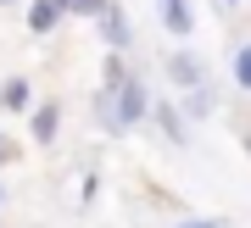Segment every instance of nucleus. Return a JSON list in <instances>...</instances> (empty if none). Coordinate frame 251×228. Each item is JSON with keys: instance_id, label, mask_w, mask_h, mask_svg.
Segmentation results:
<instances>
[{"instance_id": "ddd939ff", "label": "nucleus", "mask_w": 251, "mask_h": 228, "mask_svg": "<svg viewBox=\"0 0 251 228\" xmlns=\"http://www.w3.org/2000/svg\"><path fill=\"white\" fill-rule=\"evenodd\" d=\"M0 6H11V0H0Z\"/></svg>"}, {"instance_id": "423d86ee", "label": "nucleus", "mask_w": 251, "mask_h": 228, "mask_svg": "<svg viewBox=\"0 0 251 228\" xmlns=\"http://www.w3.org/2000/svg\"><path fill=\"white\" fill-rule=\"evenodd\" d=\"M56 11H67V17H100L106 0H56Z\"/></svg>"}, {"instance_id": "1a4fd4ad", "label": "nucleus", "mask_w": 251, "mask_h": 228, "mask_svg": "<svg viewBox=\"0 0 251 228\" xmlns=\"http://www.w3.org/2000/svg\"><path fill=\"white\" fill-rule=\"evenodd\" d=\"M156 123L173 134V139H184V123H179V112H173V106H156Z\"/></svg>"}, {"instance_id": "6e6552de", "label": "nucleus", "mask_w": 251, "mask_h": 228, "mask_svg": "<svg viewBox=\"0 0 251 228\" xmlns=\"http://www.w3.org/2000/svg\"><path fill=\"white\" fill-rule=\"evenodd\" d=\"M0 106H6V112H23V106H28V84H23V78H11L6 89H0Z\"/></svg>"}, {"instance_id": "f03ea898", "label": "nucleus", "mask_w": 251, "mask_h": 228, "mask_svg": "<svg viewBox=\"0 0 251 228\" xmlns=\"http://www.w3.org/2000/svg\"><path fill=\"white\" fill-rule=\"evenodd\" d=\"M100 34H106V45H112V50H123V45H128V23H123V11H100Z\"/></svg>"}, {"instance_id": "7ed1b4c3", "label": "nucleus", "mask_w": 251, "mask_h": 228, "mask_svg": "<svg viewBox=\"0 0 251 228\" xmlns=\"http://www.w3.org/2000/svg\"><path fill=\"white\" fill-rule=\"evenodd\" d=\"M56 17H62V11H56V0H34V11H28V28H34V34H50Z\"/></svg>"}, {"instance_id": "f8f14e48", "label": "nucleus", "mask_w": 251, "mask_h": 228, "mask_svg": "<svg viewBox=\"0 0 251 228\" xmlns=\"http://www.w3.org/2000/svg\"><path fill=\"white\" fill-rule=\"evenodd\" d=\"M0 161H6V134H0Z\"/></svg>"}, {"instance_id": "0eeeda50", "label": "nucleus", "mask_w": 251, "mask_h": 228, "mask_svg": "<svg viewBox=\"0 0 251 228\" xmlns=\"http://www.w3.org/2000/svg\"><path fill=\"white\" fill-rule=\"evenodd\" d=\"M56 117H62L56 106H39L34 112V139H56Z\"/></svg>"}, {"instance_id": "39448f33", "label": "nucleus", "mask_w": 251, "mask_h": 228, "mask_svg": "<svg viewBox=\"0 0 251 228\" xmlns=\"http://www.w3.org/2000/svg\"><path fill=\"white\" fill-rule=\"evenodd\" d=\"M173 78H179L184 89H201V62L196 56H173Z\"/></svg>"}, {"instance_id": "f257e3e1", "label": "nucleus", "mask_w": 251, "mask_h": 228, "mask_svg": "<svg viewBox=\"0 0 251 228\" xmlns=\"http://www.w3.org/2000/svg\"><path fill=\"white\" fill-rule=\"evenodd\" d=\"M106 95H112V128H128V123H140V117H145V84L123 78L117 89H106Z\"/></svg>"}, {"instance_id": "20e7f679", "label": "nucleus", "mask_w": 251, "mask_h": 228, "mask_svg": "<svg viewBox=\"0 0 251 228\" xmlns=\"http://www.w3.org/2000/svg\"><path fill=\"white\" fill-rule=\"evenodd\" d=\"M162 23H168L173 34H190V6L184 0H162Z\"/></svg>"}, {"instance_id": "4468645a", "label": "nucleus", "mask_w": 251, "mask_h": 228, "mask_svg": "<svg viewBox=\"0 0 251 228\" xmlns=\"http://www.w3.org/2000/svg\"><path fill=\"white\" fill-rule=\"evenodd\" d=\"M0 201H6V195H0Z\"/></svg>"}, {"instance_id": "9d476101", "label": "nucleus", "mask_w": 251, "mask_h": 228, "mask_svg": "<svg viewBox=\"0 0 251 228\" xmlns=\"http://www.w3.org/2000/svg\"><path fill=\"white\" fill-rule=\"evenodd\" d=\"M234 78H240V89H251V45L234 56Z\"/></svg>"}, {"instance_id": "9b49d317", "label": "nucleus", "mask_w": 251, "mask_h": 228, "mask_svg": "<svg viewBox=\"0 0 251 228\" xmlns=\"http://www.w3.org/2000/svg\"><path fill=\"white\" fill-rule=\"evenodd\" d=\"M184 228H218V223H184Z\"/></svg>"}]
</instances>
